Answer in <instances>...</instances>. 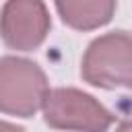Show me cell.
I'll return each instance as SVG.
<instances>
[{
    "label": "cell",
    "instance_id": "6",
    "mask_svg": "<svg viewBox=\"0 0 132 132\" xmlns=\"http://www.w3.org/2000/svg\"><path fill=\"white\" fill-rule=\"evenodd\" d=\"M116 132H132V113H128L124 120H120V124L116 126Z\"/></svg>",
    "mask_w": 132,
    "mask_h": 132
},
{
    "label": "cell",
    "instance_id": "1",
    "mask_svg": "<svg viewBox=\"0 0 132 132\" xmlns=\"http://www.w3.org/2000/svg\"><path fill=\"white\" fill-rule=\"evenodd\" d=\"M80 76L99 89H132V35L109 31L95 37L82 56Z\"/></svg>",
    "mask_w": 132,
    "mask_h": 132
},
{
    "label": "cell",
    "instance_id": "5",
    "mask_svg": "<svg viewBox=\"0 0 132 132\" xmlns=\"http://www.w3.org/2000/svg\"><path fill=\"white\" fill-rule=\"evenodd\" d=\"M113 0H78V2H56V10L64 25L76 31H91L111 21L116 12Z\"/></svg>",
    "mask_w": 132,
    "mask_h": 132
},
{
    "label": "cell",
    "instance_id": "4",
    "mask_svg": "<svg viewBox=\"0 0 132 132\" xmlns=\"http://www.w3.org/2000/svg\"><path fill=\"white\" fill-rule=\"evenodd\" d=\"M52 27L47 6L37 0H10L0 10V37L16 52L37 50Z\"/></svg>",
    "mask_w": 132,
    "mask_h": 132
},
{
    "label": "cell",
    "instance_id": "3",
    "mask_svg": "<svg viewBox=\"0 0 132 132\" xmlns=\"http://www.w3.org/2000/svg\"><path fill=\"white\" fill-rule=\"evenodd\" d=\"M43 122L56 130L72 132H107L116 116L103 107L93 95L74 89L58 87L45 95Z\"/></svg>",
    "mask_w": 132,
    "mask_h": 132
},
{
    "label": "cell",
    "instance_id": "7",
    "mask_svg": "<svg viewBox=\"0 0 132 132\" xmlns=\"http://www.w3.org/2000/svg\"><path fill=\"white\" fill-rule=\"evenodd\" d=\"M0 132H25V130L21 126H16V124H10L6 120H0Z\"/></svg>",
    "mask_w": 132,
    "mask_h": 132
},
{
    "label": "cell",
    "instance_id": "2",
    "mask_svg": "<svg viewBox=\"0 0 132 132\" xmlns=\"http://www.w3.org/2000/svg\"><path fill=\"white\" fill-rule=\"evenodd\" d=\"M47 76L39 64L19 56L0 58V113L31 118L43 107Z\"/></svg>",
    "mask_w": 132,
    "mask_h": 132
}]
</instances>
